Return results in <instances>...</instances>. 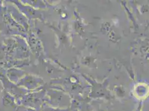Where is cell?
<instances>
[{
	"instance_id": "6da1fadb",
	"label": "cell",
	"mask_w": 149,
	"mask_h": 111,
	"mask_svg": "<svg viewBox=\"0 0 149 111\" xmlns=\"http://www.w3.org/2000/svg\"><path fill=\"white\" fill-rule=\"evenodd\" d=\"M133 92L137 99L145 100L149 96V85L145 83H139L135 86Z\"/></svg>"
}]
</instances>
